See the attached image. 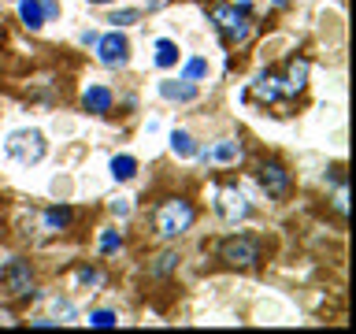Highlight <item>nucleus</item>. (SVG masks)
I'll return each mask as SVG.
<instances>
[{"instance_id": "f257e3e1", "label": "nucleus", "mask_w": 356, "mask_h": 334, "mask_svg": "<svg viewBox=\"0 0 356 334\" xmlns=\"http://www.w3.org/2000/svg\"><path fill=\"white\" fill-rule=\"evenodd\" d=\"M208 19L216 22L219 38L227 49H238L252 38V22H249V0H241V4H211L208 8Z\"/></svg>"}, {"instance_id": "f03ea898", "label": "nucleus", "mask_w": 356, "mask_h": 334, "mask_svg": "<svg viewBox=\"0 0 356 334\" xmlns=\"http://www.w3.org/2000/svg\"><path fill=\"white\" fill-rule=\"evenodd\" d=\"M193 219H197V208L189 205L186 197H167L152 212V227H156V234H160L163 241L182 238V234L193 227Z\"/></svg>"}, {"instance_id": "7ed1b4c3", "label": "nucleus", "mask_w": 356, "mask_h": 334, "mask_svg": "<svg viewBox=\"0 0 356 334\" xmlns=\"http://www.w3.org/2000/svg\"><path fill=\"white\" fill-rule=\"evenodd\" d=\"M219 260L227 267H238V271H249L264 260V249H260V238H249V234H234L219 245Z\"/></svg>"}, {"instance_id": "20e7f679", "label": "nucleus", "mask_w": 356, "mask_h": 334, "mask_svg": "<svg viewBox=\"0 0 356 334\" xmlns=\"http://www.w3.org/2000/svg\"><path fill=\"white\" fill-rule=\"evenodd\" d=\"M4 149H8L11 160H19V164H41L49 145H44V134L41 130H15L4 141Z\"/></svg>"}, {"instance_id": "39448f33", "label": "nucleus", "mask_w": 356, "mask_h": 334, "mask_svg": "<svg viewBox=\"0 0 356 334\" xmlns=\"http://www.w3.org/2000/svg\"><path fill=\"white\" fill-rule=\"evenodd\" d=\"M0 286H4L15 301L38 297V289H33V267H30V260H11L4 267V275H0Z\"/></svg>"}, {"instance_id": "423d86ee", "label": "nucleus", "mask_w": 356, "mask_h": 334, "mask_svg": "<svg viewBox=\"0 0 356 334\" xmlns=\"http://www.w3.org/2000/svg\"><path fill=\"white\" fill-rule=\"evenodd\" d=\"M216 212L222 216V223H241V219H249L252 208L238 186H219L216 189Z\"/></svg>"}, {"instance_id": "0eeeda50", "label": "nucleus", "mask_w": 356, "mask_h": 334, "mask_svg": "<svg viewBox=\"0 0 356 334\" xmlns=\"http://www.w3.org/2000/svg\"><path fill=\"white\" fill-rule=\"evenodd\" d=\"M97 60L104 63V67H127V60H130L127 33H119V30L100 33V38H97Z\"/></svg>"}, {"instance_id": "6e6552de", "label": "nucleus", "mask_w": 356, "mask_h": 334, "mask_svg": "<svg viewBox=\"0 0 356 334\" xmlns=\"http://www.w3.org/2000/svg\"><path fill=\"white\" fill-rule=\"evenodd\" d=\"M260 186H264V193L267 197H289V189H293V178H289V171L278 160H267L260 164Z\"/></svg>"}, {"instance_id": "1a4fd4ad", "label": "nucleus", "mask_w": 356, "mask_h": 334, "mask_svg": "<svg viewBox=\"0 0 356 334\" xmlns=\"http://www.w3.org/2000/svg\"><path fill=\"white\" fill-rule=\"evenodd\" d=\"M278 82H282V97L305 93V86H308V60L305 56H293V60L286 63V74L278 78Z\"/></svg>"}, {"instance_id": "9d476101", "label": "nucleus", "mask_w": 356, "mask_h": 334, "mask_svg": "<svg viewBox=\"0 0 356 334\" xmlns=\"http://www.w3.org/2000/svg\"><path fill=\"white\" fill-rule=\"evenodd\" d=\"M245 97H249V100H260V104H275V100L282 97V82H278V74L264 71V74L249 86V93H245Z\"/></svg>"}, {"instance_id": "9b49d317", "label": "nucleus", "mask_w": 356, "mask_h": 334, "mask_svg": "<svg viewBox=\"0 0 356 334\" xmlns=\"http://www.w3.org/2000/svg\"><path fill=\"white\" fill-rule=\"evenodd\" d=\"M82 108L89 116H108L111 111V89L108 86H89L82 93Z\"/></svg>"}, {"instance_id": "f8f14e48", "label": "nucleus", "mask_w": 356, "mask_h": 334, "mask_svg": "<svg viewBox=\"0 0 356 334\" xmlns=\"http://www.w3.org/2000/svg\"><path fill=\"white\" fill-rule=\"evenodd\" d=\"M160 93L167 100H182V104H189V100H197V86L193 82H186V78H167V82H160Z\"/></svg>"}, {"instance_id": "ddd939ff", "label": "nucleus", "mask_w": 356, "mask_h": 334, "mask_svg": "<svg viewBox=\"0 0 356 334\" xmlns=\"http://www.w3.org/2000/svg\"><path fill=\"white\" fill-rule=\"evenodd\" d=\"M19 19H22V26L38 33L44 26V8H41V0H19Z\"/></svg>"}, {"instance_id": "4468645a", "label": "nucleus", "mask_w": 356, "mask_h": 334, "mask_svg": "<svg viewBox=\"0 0 356 334\" xmlns=\"http://www.w3.org/2000/svg\"><path fill=\"white\" fill-rule=\"evenodd\" d=\"M197 156H204V160H219V164H234V160L241 156V145L227 138V141H219L211 152H200V149H197Z\"/></svg>"}, {"instance_id": "2eb2a0df", "label": "nucleus", "mask_w": 356, "mask_h": 334, "mask_svg": "<svg viewBox=\"0 0 356 334\" xmlns=\"http://www.w3.org/2000/svg\"><path fill=\"white\" fill-rule=\"evenodd\" d=\"M138 175V160L134 156H111V178L115 182H130Z\"/></svg>"}, {"instance_id": "dca6fc26", "label": "nucleus", "mask_w": 356, "mask_h": 334, "mask_svg": "<svg viewBox=\"0 0 356 334\" xmlns=\"http://www.w3.org/2000/svg\"><path fill=\"white\" fill-rule=\"evenodd\" d=\"M41 223H44V230H49V234H60V230L71 227V208H49Z\"/></svg>"}, {"instance_id": "f3484780", "label": "nucleus", "mask_w": 356, "mask_h": 334, "mask_svg": "<svg viewBox=\"0 0 356 334\" xmlns=\"http://www.w3.org/2000/svg\"><path fill=\"white\" fill-rule=\"evenodd\" d=\"M178 63V45L175 41H156V67H175Z\"/></svg>"}, {"instance_id": "a211bd4d", "label": "nucleus", "mask_w": 356, "mask_h": 334, "mask_svg": "<svg viewBox=\"0 0 356 334\" xmlns=\"http://www.w3.org/2000/svg\"><path fill=\"white\" fill-rule=\"evenodd\" d=\"M171 149H175L178 156H197V141L189 138L186 130H175V134H171Z\"/></svg>"}, {"instance_id": "6ab92c4d", "label": "nucleus", "mask_w": 356, "mask_h": 334, "mask_svg": "<svg viewBox=\"0 0 356 334\" xmlns=\"http://www.w3.org/2000/svg\"><path fill=\"white\" fill-rule=\"evenodd\" d=\"M78 283L89 286V289H100V286H104V271H100V267L82 264V267H78Z\"/></svg>"}, {"instance_id": "aec40b11", "label": "nucleus", "mask_w": 356, "mask_h": 334, "mask_svg": "<svg viewBox=\"0 0 356 334\" xmlns=\"http://www.w3.org/2000/svg\"><path fill=\"white\" fill-rule=\"evenodd\" d=\"M204 74H208V60H200V56L186 60V67H182V78H186V82H200Z\"/></svg>"}, {"instance_id": "412c9836", "label": "nucleus", "mask_w": 356, "mask_h": 334, "mask_svg": "<svg viewBox=\"0 0 356 334\" xmlns=\"http://www.w3.org/2000/svg\"><path fill=\"white\" fill-rule=\"evenodd\" d=\"M115 249H122V234L119 230H104L100 234V253H115Z\"/></svg>"}, {"instance_id": "4be33fe9", "label": "nucleus", "mask_w": 356, "mask_h": 334, "mask_svg": "<svg viewBox=\"0 0 356 334\" xmlns=\"http://www.w3.org/2000/svg\"><path fill=\"white\" fill-rule=\"evenodd\" d=\"M171 267H178V253H163V256H156V264H152V275H167Z\"/></svg>"}, {"instance_id": "5701e85b", "label": "nucleus", "mask_w": 356, "mask_h": 334, "mask_svg": "<svg viewBox=\"0 0 356 334\" xmlns=\"http://www.w3.org/2000/svg\"><path fill=\"white\" fill-rule=\"evenodd\" d=\"M89 323H93V327H115V312H111V308H97L93 316H89Z\"/></svg>"}, {"instance_id": "b1692460", "label": "nucleus", "mask_w": 356, "mask_h": 334, "mask_svg": "<svg viewBox=\"0 0 356 334\" xmlns=\"http://www.w3.org/2000/svg\"><path fill=\"white\" fill-rule=\"evenodd\" d=\"M141 15L138 11H115V15H111L108 22H115V26H134V22H138Z\"/></svg>"}, {"instance_id": "393cba45", "label": "nucleus", "mask_w": 356, "mask_h": 334, "mask_svg": "<svg viewBox=\"0 0 356 334\" xmlns=\"http://www.w3.org/2000/svg\"><path fill=\"white\" fill-rule=\"evenodd\" d=\"M41 8H44V22L60 19V0H41Z\"/></svg>"}, {"instance_id": "a878e982", "label": "nucleus", "mask_w": 356, "mask_h": 334, "mask_svg": "<svg viewBox=\"0 0 356 334\" xmlns=\"http://www.w3.org/2000/svg\"><path fill=\"white\" fill-rule=\"evenodd\" d=\"M52 308H56V316H63V323H67V319H71V316H74V308H71V305H67V301H56V305H52Z\"/></svg>"}, {"instance_id": "bb28decb", "label": "nucleus", "mask_w": 356, "mask_h": 334, "mask_svg": "<svg viewBox=\"0 0 356 334\" xmlns=\"http://www.w3.org/2000/svg\"><path fill=\"white\" fill-rule=\"evenodd\" d=\"M111 212H115V216H127L130 205H127V200H115V205H111Z\"/></svg>"}, {"instance_id": "cd10ccee", "label": "nucleus", "mask_w": 356, "mask_h": 334, "mask_svg": "<svg viewBox=\"0 0 356 334\" xmlns=\"http://www.w3.org/2000/svg\"><path fill=\"white\" fill-rule=\"evenodd\" d=\"M97 38H100L97 30H86V33H82V41H86V45H97Z\"/></svg>"}, {"instance_id": "c85d7f7f", "label": "nucleus", "mask_w": 356, "mask_h": 334, "mask_svg": "<svg viewBox=\"0 0 356 334\" xmlns=\"http://www.w3.org/2000/svg\"><path fill=\"white\" fill-rule=\"evenodd\" d=\"M89 4H115V0H89Z\"/></svg>"}, {"instance_id": "c756f323", "label": "nucleus", "mask_w": 356, "mask_h": 334, "mask_svg": "<svg viewBox=\"0 0 356 334\" xmlns=\"http://www.w3.org/2000/svg\"><path fill=\"white\" fill-rule=\"evenodd\" d=\"M275 4H293V0H275Z\"/></svg>"}, {"instance_id": "7c9ffc66", "label": "nucleus", "mask_w": 356, "mask_h": 334, "mask_svg": "<svg viewBox=\"0 0 356 334\" xmlns=\"http://www.w3.org/2000/svg\"><path fill=\"white\" fill-rule=\"evenodd\" d=\"M149 4H156V0H149Z\"/></svg>"}]
</instances>
